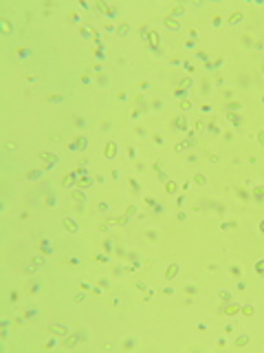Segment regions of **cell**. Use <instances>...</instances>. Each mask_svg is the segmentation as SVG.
I'll use <instances>...</instances> for the list:
<instances>
[{"instance_id":"obj_52","label":"cell","mask_w":264,"mask_h":353,"mask_svg":"<svg viewBox=\"0 0 264 353\" xmlns=\"http://www.w3.org/2000/svg\"><path fill=\"white\" fill-rule=\"evenodd\" d=\"M242 313H244V316H251V313H253V307H244V309H242Z\"/></svg>"},{"instance_id":"obj_24","label":"cell","mask_w":264,"mask_h":353,"mask_svg":"<svg viewBox=\"0 0 264 353\" xmlns=\"http://www.w3.org/2000/svg\"><path fill=\"white\" fill-rule=\"evenodd\" d=\"M207 128H209V132H213V135H218V132H220V128L216 126V122H213V119L209 122V126H207Z\"/></svg>"},{"instance_id":"obj_16","label":"cell","mask_w":264,"mask_h":353,"mask_svg":"<svg viewBox=\"0 0 264 353\" xmlns=\"http://www.w3.org/2000/svg\"><path fill=\"white\" fill-rule=\"evenodd\" d=\"M240 108H242L240 102H229L227 104V113H233V110H240Z\"/></svg>"},{"instance_id":"obj_59","label":"cell","mask_w":264,"mask_h":353,"mask_svg":"<svg viewBox=\"0 0 264 353\" xmlns=\"http://www.w3.org/2000/svg\"><path fill=\"white\" fill-rule=\"evenodd\" d=\"M260 232H262V234H264V221L260 223Z\"/></svg>"},{"instance_id":"obj_53","label":"cell","mask_w":264,"mask_h":353,"mask_svg":"<svg viewBox=\"0 0 264 353\" xmlns=\"http://www.w3.org/2000/svg\"><path fill=\"white\" fill-rule=\"evenodd\" d=\"M174 190H176V186L172 181H167V192H174Z\"/></svg>"},{"instance_id":"obj_19","label":"cell","mask_w":264,"mask_h":353,"mask_svg":"<svg viewBox=\"0 0 264 353\" xmlns=\"http://www.w3.org/2000/svg\"><path fill=\"white\" fill-rule=\"evenodd\" d=\"M235 192H238V196H240V201H249V196H251V194L247 192V190H242V188H238V190H235Z\"/></svg>"},{"instance_id":"obj_15","label":"cell","mask_w":264,"mask_h":353,"mask_svg":"<svg viewBox=\"0 0 264 353\" xmlns=\"http://www.w3.org/2000/svg\"><path fill=\"white\" fill-rule=\"evenodd\" d=\"M73 199L77 201V203H84V201H86V194L81 192V190H75V192H73Z\"/></svg>"},{"instance_id":"obj_14","label":"cell","mask_w":264,"mask_h":353,"mask_svg":"<svg viewBox=\"0 0 264 353\" xmlns=\"http://www.w3.org/2000/svg\"><path fill=\"white\" fill-rule=\"evenodd\" d=\"M128 183H130V188H132V194H141V188H139V183L132 179V176L128 179Z\"/></svg>"},{"instance_id":"obj_55","label":"cell","mask_w":264,"mask_h":353,"mask_svg":"<svg viewBox=\"0 0 264 353\" xmlns=\"http://www.w3.org/2000/svg\"><path fill=\"white\" fill-rule=\"evenodd\" d=\"M225 139H227V141H231V139H233V132H231V130H227V132H225Z\"/></svg>"},{"instance_id":"obj_33","label":"cell","mask_w":264,"mask_h":353,"mask_svg":"<svg viewBox=\"0 0 264 353\" xmlns=\"http://www.w3.org/2000/svg\"><path fill=\"white\" fill-rule=\"evenodd\" d=\"M9 300H11V302H18V291H16V289H11V291H9Z\"/></svg>"},{"instance_id":"obj_49","label":"cell","mask_w":264,"mask_h":353,"mask_svg":"<svg viewBox=\"0 0 264 353\" xmlns=\"http://www.w3.org/2000/svg\"><path fill=\"white\" fill-rule=\"evenodd\" d=\"M97 208H99V212H108V203H103V201H101Z\"/></svg>"},{"instance_id":"obj_17","label":"cell","mask_w":264,"mask_h":353,"mask_svg":"<svg viewBox=\"0 0 264 353\" xmlns=\"http://www.w3.org/2000/svg\"><path fill=\"white\" fill-rule=\"evenodd\" d=\"M240 20H242V13H240V11H235V13H231V16H229V22H231V24H238Z\"/></svg>"},{"instance_id":"obj_46","label":"cell","mask_w":264,"mask_h":353,"mask_svg":"<svg viewBox=\"0 0 264 353\" xmlns=\"http://www.w3.org/2000/svg\"><path fill=\"white\" fill-rule=\"evenodd\" d=\"M44 203H46V205H55L57 201H55V196H46V201H44Z\"/></svg>"},{"instance_id":"obj_11","label":"cell","mask_w":264,"mask_h":353,"mask_svg":"<svg viewBox=\"0 0 264 353\" xmlns=\"http://www.w3.org/2000/svg\"><path fill=\"white\" fill-rule=\"evenodd\" d=\"M253 196H255V201H260V203H262V201H264V188H262V186H258V188L253 190Z\"/></svg>"},{"instance_id":"obj_41","label":"cell","mask_w":264,"mask_h":353,"mask_svg":"<svg viewBox=\"0 0 264 353\" xmlns=\"http://www.w3.org/2000/svg\"><path fill=\"white\" fill-rule=\"evenodd\" d=\"M75 124H77L79 128H81V126H86V124H84V117H79V115H75Z\"/></svg>"},{"instance_id":"obj_28","label":"cell","mask_w":264,"mask_h":353,"mask_svg":"<svg viewBox=\"0 0 264 353\" xmlns=\"http://www.w3.org/2000/svg\"><path fill=\"white\" fill-rule=\"evenodd\" d=\"M16 53L20 55V58H26V55H29L31 51H29V49H24V46H20V49H18V51H16Z\"/></svg>"},{"instance_id":"obj_10","label":"cell","mask_w":264,"mask_h":353,"mask_svg":"<svg viewBox=\"0 0 264 353\" xmlns=\"http://www.w3.org/2000/svg\"><path fill=\"white\" fill-rule=\"evenodd\" d=\"M229 122H233V126H240L242 124V115H235V113H227Z\"/></svg>"},{"instance_id":"obj_1","label":"cell","mask_w":264,"mask_h":353,"mask_svg":"<svg viewBox=\"0 0 264 353\" xmlns=\"http://www.w3.org/2000/svg\"><path fill=\"white\" fill-rule=\"evenodd\" d=\"M145 38H148L150 46L154 49V51H158V44H161V38H158V33H156V31H150L148 35H145Z\"/></svg>"},{"instance_id":"obj_29","label":"cell","mask_w":264,"mask_h":353,"mask_svg":"<svg viewBox=\"0 0 264 353\" xmlns=\"http://www.w3.org/2000/svg\"><path fill=\"white\" fill-rule=\"evenodd\" d=\"M200 86H203V88H200V91H203V95L209 93V80H203V84H200Z\"/></svg>"},{"instance_id":"obj_9","label":"cell","mask_w":264,"mask_h":353,"mask_svg":"<svg viewBox=\"0 0 264 353\" xmlns=\"http://www.w3.org/2000/svg\"><path fill=\"white\" fill-rule=\"evenodd\" d=\"M192 84H194V82H192V77H183V80H180V84H178V88H180V91H185V93H187Z\"/></svg>"},{"instance_id":"obj_4","label":"cell","mask_w":264,"mask_h":353,"mask_svg":"<svg viewBox=\"0 0 264 353\" xmlns=\"http://www.w3.org/2000/svg\"><path fill=\"white\" fill-rule=\"evenodd\" d=\"M165 27H167L170 31H178V29H180V22H178V20H174L172 16H167V18H165Z\"/></svg>"},{"instance_id":"obj_6","label":"cell","mask_w":264,"mask_h":353,"mask_svg":"<svg viewBox=\"0 0 264 353\" xmlns=\"http://www.w3.org/2000/svg\"><path fill=\"white\" fill-rule=\"evenodd\" d=\"M51 331L57 336H68V329L64 327V324H51Z\"/></svg>"},{"instance_id":"obj_26","label":"cell","mask_w":264,"mask_h":353,"mask_svg":"<svg viewBox=\"0 0 264 353\" xmlns=\"http://www.w3.org/2000/svg\"><path fill=\"white\" fill-rule=\"evenodd\" d=\"M75 183V174H66V179H64V186L68 188V186H73Z\"/></svg>"},{"instance_id":"obj_37","label":"cell","mask_w":264,"mask_h":353,"mask_svg":"<svg viewBox=\"0 0 264 353\" xmlns=\"http://www.w3.org/2000/svg\"><path fill=\"white\" fill-rule=\"evenodd\" d=\"M152 108H154V110H161V108H163V102H161V100L152 102Z\"/></svg>"},{"instance_id":"obj_30","label":"cell","mask_w":264,"mask_h":353,"mask_svg":"<svg viewBox=\"0 0 264 353\" xmlns=\"http://www.w3.org/2000/svg\"><path fill=\"white\" fill-rule=\"evenodd\" d=\"M48 102H53V104H60V102H64V97H62V95H51V97H48Z\"/></svg>"},{"instance_id":"obj_38","label":"cell","mask_w":264,"mask_h":353,"mask_svg":"<svg viewBox=\"0 0 264 353\" xmlns=\"http://www.w3.org/2000/svg\"><path fill=\"white\" fill-rule=\"evenodd\" d=\"M134 212H137V208H134V205H128V208H126V216H132Z\"/></svg>"},{"instance_id":"obj_31","label":"cell","mask_w":264,"mask_h":353,"mask_svg":"<svg viewBox=\"0 0 264 353\" xmlns=\"http://www.w3.org/2000/svg\"><path fill=\"white\" fill-rule=\"evenodd\" d=\"M2 29H5V33H11V22H9V20H2Z\"/></svg>"},{"instance_id":"obj_36","label":"cell","mask_w":264,"mask_h":353,"mask_svg":"<svg viewBox=\"0 0 264 353\" xmlns=\"http://www.w3.org/2000/svg\"><path fill=\"white\" fill-rule=\"evenodd\" d=\"M103 250H106V252L112 250V241H110V238H106V241H103Z\"/></svg>"},{"instance_id":"obj_47","label":"cell","mask_w":264,"mask_h":353,"mask_svg":"<svg viewBox=\"0 0 264 353\" xmlns=\"http://www.w3.org/2000/svg\"><path fill=\"white\" fill-rule=\"evenodd\" d=\"M258 144H260V146H264V130H260V132H258Z\"/></svg>"},{"instance_id":"obj_56","label":"cell","mask_w":264,"mask_h":353,"mask_svg":"<svg viewBox=\"0 0 264 353\" xmlns=\"http://www.w3.org/2000/svg\"><path fill=\"white\" fill-rule=\"evenodd\" d=\"M154 144L161 146V144H163V137H161V135H154Z\"/></svg>"},{"instance_id":"obj_5","label":"cell","mask_w":264,"mask_h":353,"mask_svg":"<svg viewBox=\"0 0 264 353\" xmlns=\"http://www.w3.org/2000/svg\"><path fill=\"white\" fill-rule=\"evenodd\" d=\"M62 223H64V227L68 230V232H71V234H75V232H79V227H77V223H75V221H71V218H64V221H62Z\"/></svg>"},{"instance_id":"obj_51","label":"cell","mask_w":264,"mask_h":353,"mask_svg":"<svg viewBox=\"0 0 264 353\" xmlns=\"http://www.w3.org/2000/svg\"><path fill=\"white\" fill-rule=\"evenodd\" d=\"M33 263H35V265H44V258H42V256H35V258H33Z\"/></svg>"},{"instance_id":"obj_18","label":"cell","mask_w":264,"mask_h":353,"mask_svg":"<svg viewBox=\"0 0 264 353\" xmlns=\"http://www.w3.org/2000/svg\"><path fill=\"white\" fill-rule=\"evenodd\" d=\"M130 31V27L126 24V22H123V24H119V27H117V35H121V38H123V35H126Z\"/></svg>"},{"instance_id":"obj_7","label":"cell","mask_w":264,"mask_h":353,"mask_svg":"<svg viewBox=\"0 0 264 353\" xmlns=\"http://www.w3.org/2000/svg\"><path fill=\"white\" fill-rule=\"evenodd\" d=\"M103 152H106V157H108V159H112L115 154H117V144H115V141H110V144L106 146V150H103Z\"/></svg>"},{"instance_id":"obj_42","label":"cell","mask_w":264,"mask_h":353,"mask_svg":"<svg viewBox=\"0 0 264 353\" xmlns=\"http://www.w3.org/2000/svg\"><path fill=\"white\" fill-rule=\"evenodd\" d=\"M180 108H183V110H189V108H192V104L187 102V100H183V102H180Z\"/></svg>"},{"instance_id":"obj_3","label":"cell","mask_w":264,"mask_h":353,"mask_svg":"<svg viewBox=\"0 0 264 353\" xmlns=\"http://www.w3.org/2000/svg\"><path fill=\"white\" fill-rule=\"evenodd\" d=\"M38 157H40V159H44V161H46V166H55V164L60 161V159H57V154H51V152H40Z\"/></svg>"},{"instance_id":"obj_40","label":"cell","mask_w":264,"mask_h":353,"mask_svg":"<svg viewBox=\"0 0 264 353\" xmlns=\"http://www.w3.org/2000/svg\"><path fill=\"white\" fill-rule=\"evenodd\" d=\"M180 13H183V7H174V9H172V16H180Z\"/></svg>"},{"instance_id":"obj_58","label":"cell","mask_w":264,"mask_h":353,"mask_svg":"<svg viewBox=\"0 0 264 353\" xmlns=\"http://www.w3.org/2000/svg\"><path fill=\"white\" fill-rule=\"evenodd\" d=\"M174 95H176V97H185V91H180V88H178V91H174Z\"/></svg>"},{"instance_id":"obj_50","label":"cell","mask_w":264,"mask_h":353,"mask_svg":"<svg viewBox=\"0 0 264 353\" xmlns=\"http://www.w3.org/2000/svg\"><path fill=\"white\" fill-rule=\"evenodd\" d=\"M75 212H79V214H84V203H77V205H75Z\"/></svg>"},{"instance_id":"obj_34","label":"cell","mask_w":264,"mask_h":353,"mask_svg":"<svg viewBox=\"0 0 264 353\" xmlns=\"http://www.w3.org/2000/svg\"><path fill=\"white\" fill-rule=\"evenodd\" d=\"M194 181L200 183V186H205V176H203V174H194Z\"/></svg>"},{"instance_id":"obj_43","label":"cell","mask_w":264,"mask_h":353,"mask_svg":"<svg viewBox=\"0 0 264 353\" xmlns=\"http://www.w3.org/2000/svg\"><path fill=\"white\" fill-rule=\"evenodd\" d=\"M196 130H205V122H203V119H196Z\"/></svg>"},{"instance_id":"obj_35","label":"cell","mask_w":264,"mask_h":353,"mask_svg":"<svg viewBox=\"0 0 264 353\" xmlns=\"http://www.w3.org/2000/svg\"><path fill=\"white\" fill-rule=\"evenodd\" d=\"M185 291H187V296H192V294L196 296V291H198V289H196V287H192V285H187V287H185Z\"/></svg>"},{"instance_id":"obj_27","label":"cell","mask_w":264,"mask_h":353,"mask_svg":"<svg viewBox=\"0 0 264 353\" xmlns=\"http://www.w3.org/2000/svg\"><path fill=\"white\" fill-rule=\"evenodd\" d=\"M255 272H258V274H264V258L255 263Z\"/></svg>"},{"instance_id":"obj_25","label":"cell","mask_w":264,"mask_h":353,"mask_svg":"<svg viewBox=\"0 0 264 353\" xmlns=\"http://www.w3.org/2000/svg\"><path fill=\"white\" fill-rule=\"evenodd\" d=\"M38 176H40V170H29L26 172V179H31V181H35Z\"/></svg>"},{"instance_id":"obj_12","label":"cell","mask_w":264,"mask_h":353,"mask_svg":"<svg viewBox=\"0 0 264 353\" xmlns=\"http://www.w3.org/2000/svg\"><path fill=\"white\" fill-rule=\"evenodd\" d=\"M238 305H227L225 309H222V313H227V316H233V313H238Z\"/></svg>"},{"instance_id":"obj_44","label":"cell","mask_w":264,"mask_h":353,"mask_svg":"<svg viewBox=\"0 0 264 353\" xmlns=\"http://www.w3.org/2000/svg\"><path fill=\"white\" fill-rule=\"evenodd\" d=\"M97 84H99V86H103V84H108V77H106V75H99V80H97Z\"/></svg>"},{"instance_id":"obj_57","label":"cell","mask_w":264,"mask_h":353,"mask_svg":"<svg viewBox=\"0 0 264 353\" xmlns=\"http://www.w3.org/2000/svg\"><path fill=\"white\" fill-rule=\"evenodd\" d=\"M101 130H110V122H101Z\"/></svg>"},{"instance_id":"obj_13","label":"cell","mask_w":264,"mask_h":353,"mask_svg":"<svg viewBox=\"0 0 264 353\" xmlns=\"http://www.w3.org/2000/svg\"><path fill=\"white\" fill-rule=\"evenodd\" d=\"M77 342H79V338H77V336H75V338H66V340H64V347H66V349H73Z\"/></svg>"},{"instance_id":"obj_22","label":"cell","mask_w":264,"mask_h":353,"mask_svg":"<svg viewBox=\"0 0 264 353\" xmlns=\"http://www.w3.org/2000/svg\"><path fill=\"white\" fill-rule=\"evenodd\" d=\"M77 183H79V188H86V186H90V183H93V179H90V176H81Z\"/></svg>"},{"instance_id":"obj_54","label":"cell","mask_w":264,"mask_h":353,"mask_svg":"<svg viewBox=\"0 0 264 353\" xmlns=\"http://www.w3.org/2000/svg\"><path fill=\"white\" fill-rule=\"evenodd\" d=\"M123 347H126V349H132V347H134V340H126V344H123Z\"/></svg>"},{"instance_id":"obj_8","label":"cell","mask_w":264,"mask_h":353,"mask_svg":"<svg viewBox=\"0 0 264 353\" xmlns=\"http://www.w3.org/2000/svg\"><path fill=\"white\" fill-rule=\"evenodd\" d=\"M176 274H178V265L174 263V265H170V267H167V272H165V278L172 280V278H176Z\"/></svg>"},{"instance_id":"obj_39","label":"cell","mask_w":264,"mask_h":353,"mask_svg":"<svg viewBox=\"0 0 264 353\" xmlns=\"http://www.w3.org/2000/svg\"><path fill=\"white\" fill-rule=\"evenodd\" d=\"M145 236H148L150 241H156V238H158V234H156V232H145Z\"/></svg>"},{"instance_id":"obj_45","label":"cell","mask_w":264,"mask_h":353,"mask_svg":"<svg viewBox=\"0 0 264 353\" xmlns=\"http://www.w3.org/2000/svg\"><path fill=\"white\" fill-rule=\"evenodd\" d=\"M99 287H101V289H108V287H110V282H108L106 278H101V280H99Z\"/></svg>"},{"instance_id":"obj_23","label":"cell","mask_w":264,"mask_h":353,"mask_svg":"<svg viewBox=\"0 0 264 353\" xmlns=\"http://www.w3.org/2000/svg\"><path fill=\"white\" fill-rule=\"evenodd\" d=\"M75 141H77V146H79V150H84V148L88 146V139H86V137H77V139H75Z\"/></svg>"},{"instance_id":"obj_48","label":"cell","mask_w":264,"mask_h":353,"mask_svg":"<svg viewBox=\"0 0 264 353\" xmlns=\"http://www.w3.org/2000/svg\"><path fill=\"white\" fill-rule=\"evenodd\" d=\"M38 289H40L38 282H31V285H29V291H31V294H33V291H38Z\"/></svg>"},{"instance_id":"obj_2","label":"cell","mask_w":264,"mask_h":353,"mask_svg":"<svg viewBox=\"0 0 264 353\" xmlns=\"http://www.w3.org/2000/svg\"><path fill=\"white\" fill-rule=\"evenodd\" d=\"M172 128H174V130H187V117L185 115L176 117L174 122H172Z\"/></svg>"},{"instance_id":"obj_20","label":"cell","mask_w":264,"mask_h":353,"mask_svg":"<svg viewBox=\"0 0 264 353\" xmlns=\"http://www.w3.org/2000/svg\"><path fill=\"white\" fill-rule=\"evenodd\" d=\"M218 296H220V298L225 300V302L231 300V291H227V289H220V294H218Z\"/></svg>"},{"instance_id":"obj_32","label":"cell","mask_w":264,"mask_h":353,"mask_svg":"<svg viewBox=\"0 0 264 353\" xmlns=\"http://www.w3.org/2000/svg\"><path fill=\"white\" fill-rule=\"evenodd\" d=\"M33 316H35V309H26V311H24V320H31Z\"/></svg>"},{"instance_id":"obj_21","label":"cell","mask_w":264,"mask_h":353,"mask_svg":"<svg viewBox=\"0 0 264 353\" xmlns=\"http://www.w3.org/2000/svg\"><path fill=\"white\" fill-rule=\"evenodd\" d=\"M244 344H249V336H240L235 340V347H244Z\"/></svg>"},{"instance_id":"obj_60","label":"cell","mask_w":264,"mask_h":353,"mask_svg":"<svg viewBox=\"0 0 264 353\" xmlns=\"http://www.w3.org/2000/svg\"><path fill=\"white\" fill-rule=\"evenodd\" d=\"M262 102H264V95H262Z\"/></svg>"}]
</instances>
